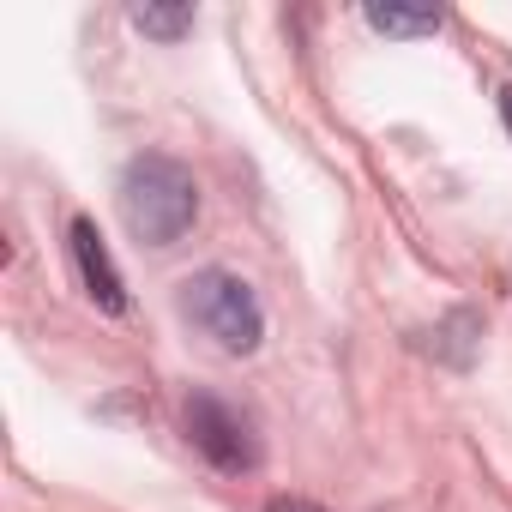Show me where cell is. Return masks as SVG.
Masks as SVG:
<instances>
[{
	"label": "cell",
	"instance_id": "5b68a950",
	"mask_svg": "<svg viewBox=\"0 0 512 512\" xmlns=\"http://www.w3.org/2000/svg\"><path fill=\"white\" fill-rule=\"evenodd\" d=\"M368 25L386 31V37H434L440 13L434 7H422V13H410V7H368Z\"/></svg>",
	"mask_w": 512,
	"mask_h": 512
},
{
	"label": "cell",
	"instance_id": "7a4b0ae2",
	"mask_svg": "<svg viewBox=\"0 0 512 512\" xmlns=\"http://www.w3.org/2000/svg\"><path fill=\"white\" fill-rule=\"evenodd\" d=\"M181 314L229 356H247V350H260V302H253V290L235 278V272H199L181 284Z\"/></svg>",
	"mask_w": 512,
	"mask_h": 512
},
{
	"label": "cell",
	"instance_id": "6da1fadb",
	"mask_svg": "<svg viewBox=\"0 0 512 512\" xmlns=\"http://www.w3.org/2000/svg\"><path fill=\"white\" fill-rule=\"evenodd\" d=\"M199 187L175 157H133L121 175V217L139 247H169L193 229Z\"/></svg>",
	"mask_w": 512,
	"mask_h": 512
},
{
	"label": "cell",
	"instance_id": "52a82bcc",
	"mask_svg": "<svg viewBox=\"0 0 512 512\" xmlns=\"http://www.w3.org/2000/svg\"><path fill=\"white\" fill-rule=\"evenodd\" d=\"M266 512H320V506H308V500H272Z\"/></svg>",
	"mask_w": 512,
	"mask_h": 512
},
{
	"label": "cell",
	"instance_id": "3957f363",
	"mask_svg": "<svg viewBox=\"0 0 512 512\" xmlns=\"http://www.w3.org/2000/svg\"><path fill=\"white\" fill-rule=\"evenodd\" d=\"M187 440L217 464V470H253V434L247 422L217 404V398H187Z\"/></svg>",
	"mask_w": 512,
	"mask_h": 512
},
{
	"label": "cell",
	"instance_id": "ba28073f",
	"mask_svg": "<svg viewBox=\"0 0 512 512\" xmlns=\"http://www.w3.org/2000/svg\"><path fill=\"white\" fill-rule=\"evenodd\" d=\"M500 115H506V127H512V85L500 91Z\"/></svg>",
	"mask_w": 512,
	"mask_h": 512
},
{
	"label": "cell",
	"instance_id": "277c9868",
	"mask_svg": "<svg viewBox=\"0 0 512 512\" xmlns=\"http://www.w3.org/2000/svg\"><path fill=\"white\" fill-rule=\"evenodd\" d=\"M73 260H79V278H85L91 302L103 314H121L127 290H121V272H115V260H109V247H103V235H97L91 217H73Z\"/></svg>",
	"mask_w": 512,
	"mask_h": 512
},
{
	"label": "cell",
	"instance_id": "8992f818",
	"mask_svg": "<svg viewBox=\"0 0 512 512\" xmlns=\"http://www.w3.org/2000/svg\"><path fill=\"white\" fill-rule=\"evenodd\" d=\"M133 25L145 31V37H181V31H193V13L187 7H133Z\"/></svg>",
	"mask_w": 512,
	"mask_h": 512
}]
</instances>
